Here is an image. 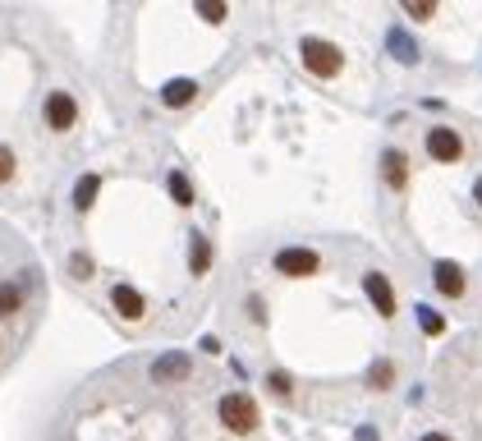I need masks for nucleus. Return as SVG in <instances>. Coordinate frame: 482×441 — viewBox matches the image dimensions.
Segmentation results:
<instances>
[{
  "instance_id": "nucleus-10",
  "label": "nucleus",
  "mask_w": 482,
  "mask_h": 441,
  "mask_svg": "<svg viewBox=\"0 0 482 441\" xmlns=\"http://www.w3.org/2000/svg\"><path fill=\"white\" fill-rule=\"evenodd\" d=\"M156 382H180L184 373H188V358L184 354H166V358H156Z\"/></svg>"
},
{
  "instance_id": "nucleus-5",
  "label": "nucleus",
  "mask_w": 482,
  "mask_h": 441,
  "mask_svg": "<svg viewBox=\"0 0 482 441\" xmlns=\"http://www.w3.org/2000/svg\"><path fill=\"white\" fill-rule=\"evenodd\" d=\"M381 175H386V189H409V156L399 147H386L381 152Z\"/></svg>"
},
{
  "instance_id": "nucleus-1",
  "label": "nucleus",
  "mask_w": 482,
  "mask_h": 441,
  "mask_svg": "<svg viewBox=\"0 0 482 441\" xmlns=\"http://www.w3.org/2000/svg\"><path fill=\"white\" fill-rule=\"evenodd\" d=\"M303 65H308L312 78H336L345 69V56H340L336 42H327V37H308L303 42Z\"/></svg>"
},
{
  "instance_id": "nucleus-3",
  "label": "nucleus",
  "mask_w": 482,
  "mask_h": 441,
  "mask_svg": "<svg viewBox=\"0 0 482 441\" xmlns=\"http://www.w3.org/2000/svg\"><path fill=\"white\" fill-rule=\"evenodd\" d=\"M427 152L436 156V162H460V156H464V138L455 129H446V125H436L427 134Z\"/></svg>"
},
{
  "instance_id": "nucleus-24",
  "label": "nucleus",
  "mask_w": 482,
  "mask_h": 441,
  "mask_svg": "<svg viewBox=\"0 0 482 441\" xmlns=\"http://www.w3.org/2000/svg\"><path fill=\"white\" fill-rule=\"evenodd\" d=\"M423 441H451V437H446V432H427Z\"/></svg>"
},
{
  "instance_id": "nucleus-9",
  "label": "nucleus",
  "mask_w": 482,
  "mask_h": 441,
  "mask_svg": "<svg viewBox=\"0 0 482 441\" xmlns=\"http://www.w3.org/2000/svg\"><path fill=\"white\" fill-rule=\"evenodd\" d=\"M436 290L446 299H460L464 295V271L455 262H436Z\"/></svg>"
},
{
  "instance_id": "nucleus-13",
  "label": "nucleus",
  "mask_w": 482,
  "mask_h": 441,
  "mask_svg": "<svg viewBox=\"0 0 482 441\" xmlns=\"http://www.w3.org/2000/svg\"><path fill=\"white\" fill-rule=\"evenodd\" d=\"M188 267H193V276H203V271L212 267V244H207V239H193V249H188Z\"/></svg>"
},
{
  "instance_id": "nucleus-22",
  "label": "nucleus",
  "mask_w": 482,
  "mask_h": 441,
  "mask_svg": "<svg viewBox=\"0 0 482 441\" xmlns=\"http://www.w3.org/2000/svg\"><path fill=\"white\" fill-rule=\"evenodd\" d=\"M418 322H423L432 336H441V317H436V313H427V308H423V313H418Z\"/></svg>"
},
{
  "instance_id": "nucleus-11",
  "label": "nucleus",
  "mask_w": 482,
  "mask_h": 441,
  "mask_svg": "<svg viewBox=\"0 0 482 441\" xmlns=\"http://www.w3.org/2000/svg\"><path fill=\"white\" fill-rule=\"evenodd\" d=\"M97 189H101V180H97V175H83V180L74 184V207L88 212V207L97 203Z\"/></svg>"
},
{
  "instance_id": "nucleus-14",
  "label": "nucleus",
  "mask_w": 482,
  "mask_h": 441,
  "mask_svg": "<svg viewBox=\"0 0 482 441\" xmlns=\"http://www.w3.org/2000/svg\"><path fill=\"white\" fill-rule=\"evenodd\" d=\"M19 304H23V290L19 286H0V317H10V313H19Z\"/></svg>"
},
{
  "instance_id": "nucleus-19",
  "label": "nucleus",
  "mask_w": 482,
  "mask_h": 441,
  "mask_svg": "<svg viewBox=\"0 0 482 441\" xmlns=\"http://www.w3.org/2000/svg\"><path fill=\"white\" fill-rule=\"evenodd\" d=\"M405 10H409V19H418V23H423V19H432V0H409Z\"/></svg>"
},
{
  "instance_id": "nucleus-16",
  "label": "nucleus",
  "mask_w": 482,
  "mask_h": 441,
  "mask_svg": "<svg viewBox=\"0 0 482 441\" xmlns=\"http://www.w3.org/2000/svg\"><path fill=\"white\" fill-rule=\"evenodd\" d=\"M197 14H203L207 23H221V19H225V5H221V0H203V5H197Z\"/></svg>"
},
{
  "instance_id": "nucleus-25",
  "label": "nucleus",
  "mask_w": 482,
  "mask_h": 441,
  "mask_svg": "<svg viewBox=\"0 0 482 441\" xmlns=\"http://www.w3.org/2000/svg\"><path fill=\"white\" fill-rule=\"evenodd\" d=\"M473 193H478V203H482V180H478V184H473Z\"/></svg>"
},
{
  "instance_id": "nucleus-4",
  "label": "nucleus",
  "mask_w": 482,
  "mask_h": 441,
  "mask_svg": "<svg viewBox=\"0 0 482 441\" xmlns=\"http://www.w3.org/2000/svg\"><path fill=\"white\" fill-rule=\"evenodd\" d=\"M42 115H47V125H51V129H69L74 119H78V101H74L69 93H51L47 106H42Z\"/></svg>"
},
{
  "instance_id": "nucleus-18",
  "label": "nucleus",
  "mask_w": 482,
  "mask_h": 441,
  "mask_svg": "<svg viewBox=\"0 0 482 441\" xmlns=\"http://www.w3.org/2000/svg\"><path fill=\"white\" fill-rule=\"evenodd\" d=\"M69 262H74V267H69V271H74V276H78V280H83V276H92V271H97V267H92V258H88V253H74V258H69Z\"/></svg>"
},
{
  "instance_id": "nucleus-2",
  "label": "nucleus",
  "mask_w": 482,
  "mask_h": 441,
  "mask_svg": "<svg viewBox=\"0 0 482 441\" xmlns=\"http://www.w3.org/2000/svg\"><path fill=\"white\" fill-rule=\"evenodd\" d=\"M258 405H253V395H221V423L230 428V432H253L258 428Z\"/></svg>"
},
{
  "instance_id": "nucleus-21",
  "label": "nucleus",
  "mask_w": 482,
  "mask_h": 441,
  "mask_svg": "<svg viewBox=\"0 0 482 441\" xmlns=\"http://www.w3.org/2000/svg\"><path fill=\"white\" fill-rule=\"evenodd\" d=\"M390 51H395L399 60H414V51H409V42H405V32H390Z\"/></svg>"
},
{
  "instance_id": "nucleus-12",
  "label": "nucleus",
  "mask_w": 482,
  "mask_h": 441,
  "mask_svg": "<svg viewBox=\"0 0 482 441\" xmlns=\"http://www.w3.org/2000/svg\"><path fill=\"white\" fill-rule=\"evenodd\" d=\"M197 97V84H193V78H180V84H171L166 93H161V101H166V106H188Z\"/></svg>"
},
{
  "instance_id": "nucleus-20",
  "label": "nucleus",
  "mask_w": 482,
  "mask_h": 441,
  "mask_svg": "<svg viewBox=\"0 0 482 441\" xmlns=\"http://www.w3.org/2000/svg\"><path fill=\"white\" fill-rule=\"evenodd\" d=\"M390 382H395V368H390V364H377V368H372V386H381V391H386Z\"/></svg>"
},
{
  "instance_id": "nucleus-8",
  "label": "nucleus",
  "mask_w": 482,
  "mask_h": 441,
  "mask_svg": "<svg viewBox=\"0 0 482 441\" xmlns=\"http://www.w3.org/2000/svg\"><path fill=\"white\" fill-rule=\"evenodd\" d=\"M110 304H115L119 317H129V322H138V317H143V295L129 290V286H115V290H110Z\"/></svg>"
},
{
  "instance_id": "nucleus-17",
  "label": "nucleus",
  "mask_w": 482,
  "mask_h": 441,
  "mask_svg": "<svg viewBox=\"0 0 482 441\" xmlns=\"http://www.w3.org/2000/svg\"><path fill=\"white\" fill-rule=\"evenodd\" d=\"M5 180H14V152L0 143V184H5Z\"/></svg>"
},
{
  "instance_id": "nucleus-15",
  "label": "nucleus",
  "mask_w": 482,
  "mask_h": 441,
  "mask_svg": "<svg viewBox=\"0 0 482 441\" xmlns=\"http://www.w3.org/2000/svg\"><path fill=\"white\" fill-rule=\"evenodd\" d=\"M171 198H175V203H180V207H188V203H193V189H188V180H184L180 171L171 175Z\"/></svg>"
},
{
  "instance_id": "nucleus-23",
  "label": "nucleus",
  "mask_w": 482,
  "mask_h": 441,
  "mask_svg": "<svg viewBox=\"0 0 482 441\" xmlns=\"http://www.w3.org/2000/svg\"><path fill=\"white\" fill-rule=\"evenodd\" d=\"M271 386H276L280 395H290V377H285V373H271Z\"/></svg>"
},
{
  "instance_id": "nucleus-6",
  "label": "nucleus",
  "mask_w": 482,
  "mask_h": 441,
  "mask_svg": "<svg viewBox=\"0 0 482 441\" xmlns=\"http://www.w3.org/2000/svg\"><path fill=\"white\" fill-rule=\"evenodd\" d=\"M364 290H368V299H372V308L381 317H395V290H390V280L381 271H368L364 276Z\"/></svg>"
},
{
  "instance_id": "nucleus-7",
  "label": "nucleus",
  "mask_w": 482,
  "mask_h": 441,
  "mask_svg": "<svg viewBox=\"0 0 482 441\" xmlns=\"http://www.w3.org/2000/svg\"><path fill=\"white\" fill-rule=\"evenodd\" d=\"M276 267L285 276H312L321 267V258L312 249H285V253H276Z\"/></svg>"
}]
</instances>
